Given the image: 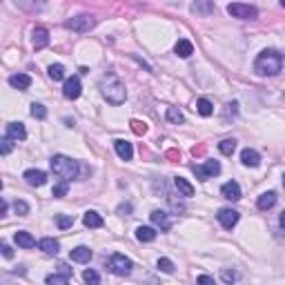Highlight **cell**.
Here are the masks:
<instances>
[{
  "instance_id": "cell-1",
  "label": "cell",
  "mask_w": 285,
  "mask_h": 285,
  "mask_svg": "<svg viewBox=\"0 0 285 285\" xmlns=\"http://www.w3.org/2000/svg\"><path fill=\"white\" fill-rule=\"evenodd\" d=\"M281 67H283V58L274 49H265L254 60V71L259 76H276L281 71Z\"/></svg>"
},
{
  "instance_id": "cell-2",
  "label": "cell",
  "mask_w": 285,
  "mask_h": 285,
  "mask_svg": "<svg viewBox=\"0 0 285 285\" xmlns=\"http://www.w3.org/2000/svg\"><path fill=\"white\" fill-rule=\"evenodd\" d=\"M101 91L111 105H123L125 98H127L125 85H123L114 74H107V76H103L101 78Z\"/></svg>"
},
{
  "instance_id": "cell-3",
  "label": "cell",
  "mask_w": 285,
  "mask_h": 285,
  "mask_svg": "<svg viewBox=\"0 0 285 285\" xmlns=\"http://www.w3.org/2000/svg\"><path fill=\"white\" fill-rule=\"evenodd\" d=\"M52 169H53V174L60 176L63 180H71V178H76V174H78V163L58 154V156H53L52 159Z\"/></svg>"
},
{
  "instance_id": "cell-4",
  "label": "cell",
  "mask_w": 285,
  "mask_h": 285,
  "mask_svg": "<svg viewBox=\"0 0 285 285\" xmlns=\"http://www.w3.org/2000/svg\"><path fill=\"white\" fill-rule=\"evenodd\" d=\"M107 269L116 276H127L132 272V261L127 259L125 254H114V256L107 261Z\"/></svg>"
},
{
  "instance_id": "cell-5",
  "label": "cell",
  "mask_w": 285,
  "mask_h": 285,
  "mask_svg": "<svg viewBox=\"0 0 285 285\" xmlns=\"http://www.w3.org/2000/svg\"><path fill=\"white\" fill-rule=\"evenodd\" d=\"M227 14L234 18H241V20H254L259 16L256 7L252 5H243V2H234V5H227Z\"/></svg>"
},
{
  "instance_id": "cell-6",
  "label": "cell",
  "mask_w": 285,
  "mask_h": 285,
  "mask_svg": "<svg viewBox=\"0 0 285 285\" xmlns=\"http://www.w3.org/2000/svg\"><path fill=\"white\" fill-rule=\"evenodd\" d=\"M65 25H67V29H71V32L85 34L96 25V20H94V16H76V18H69Z\"/></svg>"
},
{
  "instance_id": "cell-7",
  "label": "cell",
  "mask_w": 285,
  "mask_h": 285,
  "mask_svg": "<svg viewBox=\"0 0 285 285\" xmlns=\"http://www.w3.org/2000/svg\"><path fill=\"white\" fill-rule=\"evenodd\" d=\"M221 172V163L218 160H207L205 165H194V174L201 180H207L212 176H216Z\"/></svg>"
},
{
  "instance_id": "cell-8",
  "label": "cell",
  "mask_w": 285,
  "mask_h": 285,
  "mask_svg": "<svg viewBox=\"0 0 285 285\" xmlns=\"http://www.w3.org/2000/svg\"><path fill=\"white\" fill-rule=\"evenodd\" d=\"M80 91H83V87H80V78H78V76H71V78L65 80L63 96L67 98V101H76V98L80 96Z\"/></svg>"
},
{
  "instance_id": "cell-9",
  "label": "cell",
  "mask_w": 285,
  "mask_h": 285,
  "mask_svg": "<svg viewBox=\"0 0 285 285\" xmlns=\"http://www.w3.org/2000/svg\"><path fill=\"white\" fill-rule=\"evenodd\" d=\"M216 216H218V221H221V225L225 227V230H232V227L238 223V212L236 210H221Z\"/></svg>"
},
{
  "instance_id": "cell-10",
  "label": "cell",
  "mask_w": 285,
  "mask_h": 285,
  "mask_svg": "<svg viewBox=\"0 0 285 285\" xmlns=\"http://www.w3.org/2000/svg\"><path fill=\"white\" fill-rule=\"evenodd\" d=\"M25 180L29 185H34V187H42V185L47 183V174H45V172H40V169H27V172H25Z\"/></svg>"
},
{
  "instance_id": "cell-11",
  "label": "cell",
  "mask_w": 285,
  "mask_h": 285,
  "mask_svg": "<svg viewBox=\"0 0 285 285\" xmlns=\"http://www.w3.org/2000/svg\"><path fill=\"white\" fill-rule=\"evenodd\" d=\"M221 194H223V198H227V201H238V198H241V187H238V183L230 180V183H225L221 187Z\"/></svg>"
},
{
  "instance_id": "cell-12",
  "label": "cell",
  "mask_w": 285,
  "mask_h": 285,
  "mask_svg": "<svg viewBox=\"0 0 285 285\" xmlns=\"http://www.w3.org/2000/svg\"><path fill=\"white\" fill-rule=\"evenodd\" d=\"M149 216H152V223H154V225H156V227H160L163 232H167L169 227H172V221H169L167 212H160V210H156V212H152Z\"/></svg>"
},
{
  "instance_id": "cell-13",
  "label": "cell",
  "mask_w": 285,
  "mask_h": 285,
  "mask_svg": "<svg viewBox=\"0 0 285 285\" xmlns=\"http://www.w3.org/2000/svg\"><path fill=\"white\" fill-rule=\"evenodd\" d=\"M69 259L76 261V263H87L91 259V249L85 248V245H78V248H74L69 252Z\"/></svg>"
},
{
  "instance_id": "cell-14",
  "label": "cell",
  "mask_w": 285,
  "mask_h": 285,
  "mask_svg": "<svg viewBox=\"0 0 285 285\" xmlns=\"http://www.w3.org/2000/svg\"><path fill=\"white\" fill-rule=\"evenodd\" d=\"M7 136L14 138V141H25L27 138V129L22 123H9L7 125Z\"/></svg>"
},
{
  "instance_id": "cell-15",
  "label": "cell",
  "mask_w": 285,
  "mask_h": 285,
  "mask_svg": "<svg viewBox=\"0 0 285 285\" xmlns=\"http://www.w3.org/2000/svg\"><path fill=\"white\" fill-rule=\"evenodd\" d=\"M9 85L14 87V89L25 91V89H29V85H32V78H29L27 74H14V76H9Z\"/></svg>"
},
{
  "instance_id": "cell-16",
  "label": "cell",
  "mask_w": 285,
  "mask_h": 285,
  "mask_svg": "<svg viewBox=\"0 0 285 285\" xmlns=\"http://www.w3.org/2000/svg\"><path fill=\"white\" fill-rule=\"evenodd\" d=\"M49 45V32L45 27H38L34 29V49H42Z\"/></svg>"
},
{
  "instance_id": "cell-17",
  "label": "cell",
  "mask_w": 285,
  "mask_h": 285,
  "mask_svg": "<svg viewBox=\"0 0 285 285\" xmlns=\"http://www.w3.org/2000/svg\"><path fill=\"white\" fill-rule=\"evenodd\" d=\"M114 147H116V154L121 156L123 160H132V156H134L132 142H127V141H116V142H114Z\"/></svg>"
},
{
  "instance_id": "cell-18",
  "label": "cell",
  "mask_w": 285,
  "mask_h": 285,
  "mask_svg": "<svg viewBox=\"0 0 285 285\" xmlns=\"http://www.w3.org/2000/svg\"><path fill=\"white\" fill-rule=\"evenodd\" d=\"M14 241H16L18 248H25V249H29V248L36 245V238H34L29 232H16L14 234Z\"/></svg>"
},
{
  "instance_id": "cell-19",
  "label": "cell",
  "mask_w": 285,
  "mask_h": 285,
  "mask_svg": "<svg viewBox=\"0 0 285 285\" xmlns=\"http://www.w3.org/2000/svg\"><path fill=\"white\" fill-rule=\"evenodd\" d=\"M241 160H243V165H248V167H259L261 156H259V152H254V149H243V152H241Z\"/></svg>"
},
{
  "instance_id": "cell-20",
  "label": "cell",
  "mask_w": 285,
  "mask_h": 285,
  "mask_svg": "<svg viewBox=\"0 0 285 285\" xmlns=\"http://www.w3.org/2000/svg\"><path fill=\"white\" fill-rule=\"evenodd\" d=\"M174 52H176V56H180V58H190L192 53H194V45H192L190 40H178L176 42V47H174Z\"/></svg>"
},
{
  "instance_id": "cell-21",
  "label": "cell",
  "mask_w": 285,
  "mask_h": 285,
  "mask_svg": "<svg viewBox=\"0 0 285 285\" xmlns=\"http://www.w3.org/2000/svg\"><path fill=\"white\" fill-rule=\"evenodd\" d=\"M136 238L141 243H152L154 238H156V230H154V227H147V225H141L136 230Z\"/></svg>"
},
{
  "instance_id": "cell-22",
  "label": "cell",
  "mask_w": 285,
  "mask_h": 285,
  "mask_svg": "<svg viewBox=\"0 0 285 285\" xmlns=\"http://www.w3.org/2000/svg\"><path fill=\"white\" fill-rule=\"evenodd\" d=\"M38 248L42 249L45 254H52V256H56L60 249V243L56 241V238H42L40 243H38Z\"/></svg>"
},
{
  "instance_id": "cell-23",
  "label": "cell",
  "mask_w": 285,
  "mask_h": 285,
  "mask_svg": "<svg viewBox=\"0 0 285 285\" xmlns=\"http://www.w3.org/2000/svg\"><path fill=\"white\" fill-rule=\"evenodd\" d=\"M83 223H85V227H103L105 225V221H103V216L98 212H85Z\"/></svg>"
},
{
  "instance_id": "cell-24",
  "label": "cell",
  "mask_w": 285,
  "mask_h": 285,
  "mask_svg": "<svg viewBox=\"0 0 285 285\" xmlns=\"http://www.w3.org/2000/svg\"><path fill=\"white\" fill-rule=\"evenodd\" d=\"M256 205H259V210H269V207H274L276 205V194L274 192H265V194H261Z\"/></svg>"
},
{
  "instance_id": "cell-25",
  "label": "cell",
  "mask_w": 285,
  "mask_h": 285,
  "mask_svg": "<svg viewBox=\"0 0 285 285\" xmlns=\"http://www.w3.org/2000/svg\"><path fill=\"white\" fill-rule=\"evenodd\" d=\"M174 185H176V190H178L183 196H187V198H190V196H194V187H192V185L187 183L183 176H176V178H174Z\"/></svg>"
},
{
  "instance_id": "cell-26",
  "label": "cell",
  "mask_w": 285,
  "mask_h": 285,
  "mask_svg": "<svg viewBox=\"0 0 285 285\" xmlns=\"http://www.w3.org/2000/svg\"><path fill=\"white\" fill-rule=\"evenodd\" d=\"M196 111H198L201 116H212L214 107H212V103L207 101V98H198V101H196Z\"/></svg>"
},
{
  "instance_id": "cell-27",
  "label": "cell",
  "mask_w": 285,
  "mask_h": 285,
  "mask_svg": "<svg viewBox=\"0 0 285 285\" xmlns=\"http://www.w3.org/2000/svg\"><path fill=\"white\" fill-rule=\"evenodd\" d=\"M218 149H221V154H225V156H232L234 149H236V141H234V138H225V141L218 142Z\"/></svg>"
},
{
  "instance_id": "cell-28",
  "label": "cell",
  "mask_w": 285,
  "mask_h": 285,
  "mask_svg": "<svg viewBox=\"0 0 285 285\" xmlns=\"http://www.w3.org/2000/svg\"><path fill=\"white\" fill-rule=\"evenodd\" d=\"M165 116H167V121H169V123H174V125H178V123H183V121H185L183 114H180V111L176 109V107H167Z\"/></svg>"
},
{
  "instance_id": "cell-29",
  "label": "cell",
  "mask_w": 285,
  "mask_h": 285,
  "mask_svg": "<svg viewBox=\"0 0 285 285\" xmlns=\"http://www.w3.org/2000/svg\"><path fill=\"white\" fill-rule=\"evenodd\" d=\"M49 78L52 80H63L65 78V67L63 65H52V67H49Z\"/></svg>"
},
{
  "instance_id": "cell-30",
  "label": "cell",
  "mask_w": 285,
  "mask_h": 285,
  "mask_svg": "<svg viewBox=\"0 0 285 285\" xmlns=\"http://www.w3.org/2000/svg\"><path fill=\"white\" fill-rule=\"evenodd\" d=\"M56 225H58L60 230H67V227L74 225V216H67V214H58V216H56Z\"/></svg>"
},
{
  "instance_id": "cell-31",
  "label": "cell",
  "mask_w": 285,
  "mask_h": 285,
  "mask_svg": "<svg viewBox=\"0 0 285 285\" xmlns=\"http://www.w3.org/2000/svg\"><path fill=\"white\" fill-rule=\"evenodd\" d=\"M69 283V276L67 274H52L47 276V285H67Z\"/></svg>"
},
{
  "instance_id": "cell-32",
  "label": "cell",
  "mask_w": 285,
  "mask_h": 285,
  "mask_svg": "<svg viewBox=\"0 0 285 285\" xmlns=\"http://www.w3.org/2000/svg\"><path fill=\"white\" fill-rule=\"evenodd\" d=\"M32 116L38 118V121L47 118V109H45V105H40V103H34V105H32Z\"/></svg>"
},
{
  "instance_id": "cell-33",
  "label": "cell",
  "mask_w": 285,
  "mask_h": 285,
  "mask_svg": "<svg viewBox=\"0 0 285 285\" xmlns=\"http://www.w3.org/2000/svg\"><path fill=\"white\" fill-rule=\"evenodd\" d=\"M65 194H67V180H60L58 185H53V190H52L53 198H63Z\"/></svg>"
},
{
  "instance_id": "cell-34",
  "label": "cell",
  "mask_w": 285,
  "mask_h": 285,
  "mask_svg": "<svg viewBox=\"0 0 285 285\" xmlns=\"http://www.w3.org/2000/svg\"><path fill=\"white\" fill-rule=\"evenodd\" d=\"M159 269L165 272V274H172V272H174V263L169 259H159Z\"/></svg>"
},
{
  "instance_id": "cell-35",
  "label": "cell",
  "mask_w": 285,
  "mask_h": 285,
  "mask_svg": "<svg viewBox=\"0 0 285 285\" xmlns=\"http://www.w3.org/2000/svg\"><path fill=\"white\" fill-rule=\"evenodd\" d=\"M83 279H85V283H89V285H98V272H94V269H85Z\"/></svg>"
},
{
  "instance_id": "cell-36",
  "label": "cell",
  "mask_w": 285,
  "mask_h": 285,
  "mask_svg": "<svg viewBox=\"0 0 285 285\" xmlns=\"http://www.w3.org/2000/svg\"><path fill=\"white\" fill-rule=\"evenodd\" d=\"M14 212L20 214V216H27V214H29V205H27L25 201H16L14 203Z\"/></svg>"
},
{
  "instance_id": "cell-37",
  "label": "cell",
  "mask_w": 285,
  "mask_h": 285,
  "mask_svg": "<svg viewBox=\"0 0 285 285\" xmlns=\"http://www.w3.org/2000/svg\"><path fill=\"white\" fill-rule=\"evenodd\" d=\"M11 149H14V138L5 136V138H2V145H0V152H2V154L7 156V154H9Z\"/></svg>"
},
{
  "instance_id": "cell-38",
  "label": "cell",
  "mask_w": 285,
  "mask_h": 285,
  "mask_svg": "<svg viewBox=\"0 0 285 285\" xmlns=\"http://www.w3.org/2000/svg\"><path fill=\"white\" fill-rule=\"evenodd\" d=\"M129 125H132V129L138 134V136H141V134H145V132H147V125H145V123H141V121H132V123H129Z\"/></svg>"
},
{
  "instance_id": "cell-39",
  "label": "cell",
  "mask_w": 285,
  "mask_h": 285,
  "mask_svg": "<svg viewBox=\"0 0 285 285\" xmlns=\"http://www.w3.org/2000/svg\"><path fill=\"white\" fill-rule=\"evenodd\" d=\"M223 281H225V283H234V281H236V272H230V269H223Z\"/></svg>"
},
{
  "instance_id": "cell-40",
  "label": "cell",
  "mask_w": 285,
  "mask_h": 285,
  "mask_svg": "<svg viewBox=\"0 0 285 285\" xmlns=\"http://www.w3.org/2000/svg\"><path fill=\"white\" fill-rule=\"evenodd\" d=\"M198 285H216V283H214V279H212V276L203 274V276H198Z\"/></svg>"
},
{
  "instance_id": "cell-41",
  "label": "cell",
  "mask_w": 285,
  "mask_h": 285,
  "mask_svg": "<svg viewBox=\"0 0 285 285\" xmlns=\"http://www.w3.org/2000/svg\"><path fill=\"white\" fill-rule=\"evenodd\" d=\"M2 256H5V259H11V256H14L11 248H9V245H5V243H2Z\"/></svg>"
},
{
  "instance_id": "cell-42",
  "label": "cell",
  "mask_w": 285,
  "mask_h": 285,
  "mask_svg": "<svg viewBox=\"0 0 285 285\" xmlns=\"http://www.w3.org/2000/svg\"><path fill=\"white\" fill-rule=\"evenodd\" d=\"M279 223H281V227H285V210L281 212V218H279Z\"/></svg>"
},
{
  "instance_id": "cell-43",
  "label": "cell",
  "mask_w": 285,
  "mask_h": 285,
  "mask_svg": "<svg viewBox=\"0 0 285 285\" xmlns=\"http://www.w3.org/2000/svg\"><path fill=\"white\" fill-rule=\"evenodd\" d=\"M283 185H285V176H283Z\"/></svg>"
}]
</instances>
